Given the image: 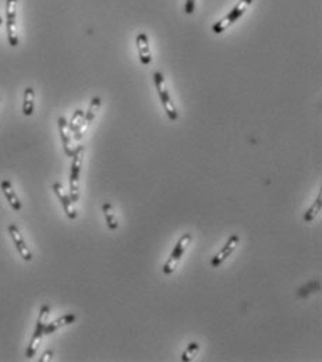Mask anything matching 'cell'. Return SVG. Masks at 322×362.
I'll list each match as a JSON object with an SVG mask.
<instances>
[{"label": "cell", "instance_id": "obj_1", "mask_svg": "<svg viewBox=\"0 0 322 362\" xmlns=\"http://www.w3.org/2000/svg\"><path fill=\"white\" fill-rule=\"evenodd\" d=\"M84 146L79 145L74 149L73 163H71V170H70V198L74 204L79 199V174H81V167L84 160Z\"/></svg>", "mask_w": 322, "mask_h": 362}, {"label": "cell", "instance_id": "obj_2", "mask_svg": "<svg viewBox=\"0 0 322 362\" xmlns=\"http://www.w3.org/2000/svg\"><path fill=\"white\" fill-rule=\"evenodd\" d=\"M153 83H155V87H156V91H158L159 95V99H160V103L164 106L166 114H168V117H169L172 122H176L177 117H179V113H177V109H176L175 103H173V100H172L169 91L166 88L164 74L160 71L155 72V74H153Z\"/></svg>", "mask_w": 322, "mask_h": 362}, {"label": "cell", "instance_id": "obj_3", "mask_svg": "<svg viewBox=\"0 0 322 362\" xmlns=\"http://www.w3.org/2000/svg\"><path fill=\"white\" fill-rule=\"evenodd\" d=\"M49 313H51V308L48 305H42L39 311V317H38V320H36V328H35L32 339L29 341L28 348H27V352H25V356H27V358H32V356L36 354L38 347H39L41 341H42V337L45 336L44 330H45L46 323H48Z\"/></svg>", "mask_w": 322, "mask_h": 362}, {"label": "cell", "instance_id": "obj_4", "mask_svg": "<svg viewBox=\"0 0 322 362\" xmlns=\"http://www.w3.org/2000/svg\"><path fill=\"white\" fill-rule=\"evenodd\" d=\"M190 243H191V234L190 233L183 234L180 238H179L177 244H176V247L173 248V251H172V254H170L169 259H168V262H166L164 267H162V272H164L165 274H172V273L175 272L176 267L179 265V262H180L181 256L184 255V252H186L187 247L190 245Z\"/></svg>", "mask_w": 322, "mask_h": 362}, {"label": "cell", "instance_id": "obj_5", "mask_svg": "<svg viewBox=\"0 0 322 362\" xmlns=\"http://www.w3.org/2000/svg\"><path fill=\"white\" fill-rule=\"evenodd\" d=\"M17 3L18 0H6V28L9 45L12 48L18 46L17 33Z\"/></svg>", "mask_w": 322, "mask_h": 362}, {"label": "cell", "instance_id": "obj_6", "mask_svg": "<svg viewBox=\"0 0 322 362\" xmlns=\"http://www.w3.org/2000/svg\"><path fill=\"white\" fill-rule=\"evenodd\" d=\"M253 3V0H238V3L232 9V11H229V14L222 18L221 21H218L212 27V31L215 33H222L227 27H230L233 22H236L243 16L244 11L247 10V7Z\"/></svg>", "mask_w": 322, "mask_h": 362}, {"label": "cell", "instance_id": "obj_7", "mask_svg": "<svg viewBox=\"0 0 322 362\" xmlns=\"http://www.w3.org/2000/svg\"><path fill=\"white\" fill-rule=\"evenodd\" d=\"M101 103H102V100L99 96H94V98H92L90 107H88V111L85 113L84 120H83V123H81V126H79L78 130L74 133V139H75V141H79V139L83 138V135H84V133L87 131V128L90 127L91 123L94 122L96 113H98L99 107H101Z\"/></svg>", "mask_w": 322, "mask_h": 362}, {"label": "cell", "instance_id": "obj_8", "mask_svg": "<svg viewBox=\"0 0 322 362\" xmlns=\"http://www.w3.org/2000/svg\"><path fill=\"white\" fill-rule=\"evenodd\" d=\"M9 234H10V237H12L13 243L16 245L20 256L23 258L24 261H32V252H31V250L28 248L27 243L24 241L23 234L20 231V228H18L16 224H10V226H9Z\"/></svg>", "mask_w": 322, "mask_h": 362}, {"label": "cell", "instance_id": "obj_9", "mask_svg": "<svg viewBox=\"0 0 322 362\" xmlns=\"http://www.w3.org/2000/svg\"><path fill=\"white\" fill-rule=\"evenodd\" d=\"M238 243H240V237L238 235H232L230 238L227 239L226 244L223 245V248H222L216 255L212 258V261H211V265H212V267H219L223 263V262L226 261L229 256L232 255L233 252H234V250L237 248Z\"/></svg>", "mask_w": 322, "mask_h": 362}, {"label": "cell", "instance_id": "obj_10", "mask_svg": "<svg viewBox=\"0 0 322 362\" xmlns=\"http://www.w3.org/2000/svg\"><path fill=\"white\" fill-rule=\"evenodd\" d=\"M53 191H55V194H56V196L59 198V200L62 202L63 209L66 212V216H67L68 219H71V220L77 219V211H75V208H74V202L71 200V198H70V195L64 192L62 184H53Z\"/></svg>", "mask_w": 322, "mask_h": 362}, {"label": "cell", "instance_id": "obj_11", "mask_svg": "<svg viewBox=\"0 0 322 362\" xmlns=\"http://www.w3.org/2000/svg\"><path fill=\"white\" fill-rule=\"evenodd\" d=\"M57 126H59V133H60V137H62L63 141V148H64V152L66 155L73 157L74 155V149L71 146V135H70V128H68V123L66 120V117L60 116L57 118Z\"/></svg>", "mask_w": 322, "mask_h": 362}, {"label": "cell", "instance_id": "obj_12", "mask_svg": "<svg viewBox=\"0 0 322 362\" xmlns=\"http://www.w3.org/2000/svg\"><path fill=\"white\" fill-rule=\"evenodd\" d=\"M137 49H138V56H140V61L144 66L151 64L152 61V56H151V49H149V41H148L147 33H138L136 38Z\"/></svg>", "mask_w": 322, "mask_h": 362}, {"label": "cell", "instance_id": "obj_13", "mask_svg": "<svg viewBox=\"0 0 322 362\" xmlns=\"http://www.w3.org/2000/svg\"><path fill=\"white\" fill-rule=\"evenodd\" d=\"M0 188H2L3 194H5V196H6L9 205L13 208V211H16V212L21 211V208H23V205H21V200H20L18 195L16 194V191H14V188H13L12 183H10L9 180H3V181H2V184H0Z\"/></svg>", "mask_w": 322, "mask_h": 362}, {"label": "cell", "instance_id": "obj_14", "mask_svg": "<svg viewBox=\"0 0 322 362\" xmlns=\"http://www.w3.org/2000/svg\"><path fill=\"white\" fill-rule=\"evenodd\" d=\"M74 322H75V315H74V313H67V315H63V316L55 319L53 322L46 323L44 333L52 334L53 332H56V330H59L60 328L68 326V325H71V323H74Z\"/></svg>", "mask_w": 322, "mask_h": 362}, {"label": "cell", "instance_id": "obj_15", "mask_svg": "<svg viewBox=\"0 0 322 362\" xmlns=\"http://www.w3.org/2000/svg\"><path fill=\"white\" fill-rule=\"evenodd\" d=\"M35 107V91L32 87H28L24 91V102H23V113L24 116H32Z\"/></svg>", "mask_w": 322, "mask_h": 362}, {"label": "cell", "instance_id": "obj_16", "mask_svg": "<svg viewBox=\"0 0 322 362\" xmlns=\"http://www.w3.org/2000/svg\"><path fill=\"white\" fill-rule=\"evenodd\" d=\"M102 212H103V216L106 219L107 227L110 228V230H117L119 228V222H117V217L114 215L113 206L110 205L109 202H105L102 205Z\"/></svg>", "mask_w": 322, "mask_h": 362}, {"label": "cell", "instance_id": "obj_17", "mask_svg": "<svg viewBox=\"0 0 322 362\" xmlns=\"http://www.w3.org/2000/svg\"><path fill=\"white\" fill-rule=\"evenodd\" d=\"M321 208H322V195L318 194V198L315 199V202L312 204V206H311L308 211L305 212L304 222L305 223L312 222V220H314V219L318 216V213L321 212Z\"/></svg>", "mask_w": 322, "mask_h": 362}, {"label": "cell", "instance_id": "obj_18", "mask_svg": "<svg viewBox=\"0 0 322 362\" xmlns=\"http://www.w3.org/2000/svg\"><path fill=\"white\" fill-rule=\"evenodd\" d=\"M84 116L85 113L81 110V109H77V110L74 111L73 117H71V120H70V123H68V128H70L71 133H75V131L78 130L79 126H81V123H83V120H84Z\"/></svg>", "mask_w": 322, "mask_h": 362}, {"label": "cell", "instance_id": "obj_19", "mask_svg": "<svg viewBox=\"0 0 322 362\" xmlns=\"http://www.w3.org/2000/svg\"><path fill=\"white\" fill-rule=\"evenodd\" d=\"M198 350H199V345L197 344V343H190L188 344V347L186 348V351L183 352V355H181V361H192L194 359V356L197 355Z\"/></svg>", "mask_w": 322, "mask_h": 362}, {"label": "cell", "instance_id": "obj_20", "mask_svg": "<svg viewBox=\"0 0 322 362\" xmlns=\"http://www.w3.org/2000/svg\"><path fill=\"white\" fill-rule=\"evenodd\" d=\"M195 10V0H186V6H184V11L186 14H192Z\"/></svg>", "mask_w": 322, "mask_h": 362}, {"label": "cell", "instance_id": "obj_21", "mask_svg": "<svg viewBox=\"0 0 322 362\" xmlns=\"http://www.w3.org/2000/svg\"><path fill=\"white\" fill-rule=\"evenodd\" d=\"M52 356H53V351L52 350H48L44 352V355H42V358H41L39 361L41 362H45V361H51Z\"/></svg>", "mask_w": 322, "mask_h": 362}, {"label": "cell", "instance_id": "obj_22", "mask_svg": "<svg viewBox=\"0 0 322 362\" xmlns=\"http://www.w3.org/2000/svg\"><path fill=\"white\" fill-rule=\"evenodd\" d=\"M2 22H3V21H2V17H0V25H2Z\"/></svg>", "mask_w": 322, "mask_h": 362}]
</instances>
